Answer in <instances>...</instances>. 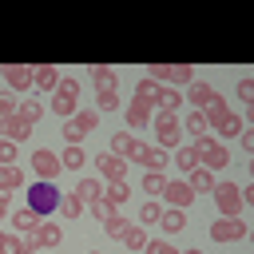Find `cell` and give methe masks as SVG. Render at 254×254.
<instances>
[{
  "instance_id": "obj_44",
  "label": "cell",
  "mask_w": 254,
  "mask_h": 254,
  "mask_svg": "<svg viewBox=\"0 0 254 254\" xmlns=\"http://www.w3.org/2000/svg\"><path fill=\"white\" fill-rule=\"evenodd\" d=\"M20 246H24V238H16V234L4 238V254H20Z\"/></svg>"
},
{
  "instance_id": "obj_9",
  "label": "cell",
  "mask_w": 254,
  "mask_h": 254,
  "mask_svg": "<svg viewBox=\"0 0 254 254\" xmlns=\"http://www.w3.org/2000/svg\"><path fill=\"white\" fill-rule=\"evenodd\" d=\"M159 198H167L175 210H187V206L194 202V190H190V183H187V179H179V183H167Z\"/></svg>"
},
{
  "instance_id": "obj_30",
  "label": "cell",
  "mask_w": 254,
  "mask_h": 254,
  "mask_svg": "<svg viewBox=\"0 0 254 254\" xmlns=\"http://www.w3.org/2000/svg\"><path fill=\"white\" fill-rule=\"evenodd\" d=\"M60 206H64V214H67V218H79V214L87 210V202H83V198H79L75 190H67V194L60 198Z\"/></svg>"
},
{
  "instance_id": "obj_19",
  "label": "cell",
  "mask_w": 254,
  "mask_h": 254,
  "mask_svg": "<svg viewBox=\"0 0 254 254\" xmlns=\"http://www.w3.org/2000/svg\"><path fill=\"white\" fill-rule=\"evenodd\" d=\"M20 187H24V171L16 163H0V190L8 194V190H20Z\"/></svg>"
},
{
  "instance_id": "obj_32",
  "label": "cell",
  "mask_w": 254,
  "mask_h": 254,
  "mask_svg": "<svg viewBox=\"0 0 254 254\" xmlns=\"http://www.w3.org/2000/svg\"><path fill=\"white\" fill-rule=\"evenodd\" d=\"M183 127L190 131V143H194V139H202V135H206V119H202V111H190Z\"/></svg>"
},
{
  "instance_id": "obj_16",
  "label": "cell",
  "mask_w": 254,
  "mask_h": 254,
  "mask_svg": "<svg viewBox=\"0 0 254 254\" xmlns=\"http://www.w3.org/2000/svg\"><path fill=\"white\" fill-rule=\"evenodd\" d=\"M0 131L8 135V143H24V139L32 135V127H28L20 115H8V119H0Z\"/></svg>"
},
{
  "instance_id": "obj_22",
  "label": "cell",
  "mask_w": 254,
  "mask_h": 254,
  "mask_svg": "<svg viewBox=\"0 0 254 254\" xmlns=\"http://www.w3.org/2000/svg\"><path fill=\"white\" fill-rule=\"evenodd\" d=\"M91 79H95L99 91H115V71L107 64H91Z\"/></svg>"
},
{
  "instance_id": "obj_35",
  "label": "cell",
  "mask_w": 254,
  "mask_h": 254,
  "mask_svg": "<svg viewBox=\"0 0 254 254\" xmlns=\"http://www.w3.org/2000/svg\"><path fill=\"white\" fill-rule=\"evenodd\" d=\"M83 163H87V155H83L79 147H67V151H64V159H60V167H67V171H79Z\"/></svg>"
},
{
  "instance_id": "obj_51",
  "label": "cell",
  "mask_w": 254,
  "mask_h": 254,
  "mask_svg": "<svg viewBox=\"0 0 254 254\" xmlns=\"http://www.w3.org/2000/svg\"><path fill=\"white\" fill-rule=\"evenodd\" d=\"M0 147H4V139H0Z\"/></svg>"
},
{
  "instance_id": "obj_33",
  "label": "cell",
  "mask_w": 254,
  "mask_h": 254,
  "mask_svg": "<svg viewBox=\"0 0 254 254\" xmlns=\"http://www.w3.org/2000/svg\"><path fill=\"white\" fill-rule=\"evenodd\" d=\"M163 187H167V175L163 171H147L143 175V190L147 194H163Z\"/></svg>"
},
{
  "instance_id": "obj_50",
  "label": "cell",
  "mask_w": 254,
  "mask_h": 254,
  "mask_svg": "<svg viewBox=\"0 0 254 254\" xmlns=\"http://www.w3.org/2000/svg\"><path fill=\"white\" fill-rule=\"evenodd\" d=\"M179 254H202V250H179Z\"/></svg>"
},
{
  "instance_id": "obj_45",
  "label": "cell",
  "mask_w": 254,
  "mask_h": 254,
  "mask_svg": "<svg viewBox=\"0 0 254 254\" xmlns=\"http://www.w3.org/2000/svg\"><path fill=\"white\" fill-rule=\"evenodd\" d=\"M12 159H16V143L4 139V147H0V163H12Z\"/></svg>"
},
{
  "instance_id": "obj_3",
  "label": "cell",
  "mask_w": 254,
  "mask_h": 254,
  "mask_svg": "<svg viewBox=\"0 0 254 254\" xmlns=\"http://www.w3.org/2000/svg\"><path fill=\"white\" fill-rule=\"evenodd\" d=\"M214 206L222 218H242V206H246L242 187L238 183H214Z\"/></svg>"
},
{
  "instance_id": "obj_1",
  "label": "cell",
  "mask_w": 254,
  "mask_h": 254,
  "mask_svg": "<svg viewBox=\"0 0 254 254\" xmlns=\"http://www.w3.org/2000/svg\"><path fill=\"white\" fill-rule=\"evenodd\" d=\"M151 127H155V139H159L155 147H163V151L167 147H183V123L171 111H155L151 115Z\"/></svg>"
},
{
  "instance_id": "obj_36",
  "label": "cell",
  "mask_w": 254,
  "mask_h": 254,
  "mask_svg": "<svg viewBox=\"0 0 254 254\" xmlns=\"http://www.w3.org/2000/svg\"><path fill=\"white\" fill-rule=\"evenodd\" d=\"M103 198H107V202H115V206H119V202H127V183H107V187H103Z\"/></svg>"
},
{
  "instance_id": "obj_7",
  "label": "cell",
  "mask_w": 254,
  "mask_h": 254,
  "mask_svg": "<svg viewBox=\"0 0 254 254\" xmlns=\"http://www.w3.org/2000/svg\"><path fill=\"white\" fill-rule=\"evenodd\" d=\"M246 234H250V226L242 218H222L218 214V222H210V238L214 242H242Z\"/></svg>"
},
{
  "instance_id": "obj_37",
  "label": "cell",
  "mask_w": 254,
  "mask_h": 254,
  "mask_svg": "<svg viewBox=\"0 0 254 254\" xmlns=\"http://www.w3.org/2000/svg\"><path fill=\"white\" fill-rule=\"evenodd\" d=\"M119 107V91H99L95 95V111H115Z\"/></svg>"
},
{
  "instance_id": "obj_8",
  "label": "cell",
  "mask_w": 254,
  "mask_h": 254,
  "mask_svg": "<svg viewBox=\"0 0 254 254\" xmlns=\"http://www.w3.org/2000/svg\"><path fill=\"white\" fill-rule=\"evenodd\" d=\"M95 171H99V179L103 183H127V159H119V155H99V163H95Z\"/></svg>"
},
{
  "instance_id": "obj_5",
  "label": "cell",
  "mask_w": 254,
  "mask_h": 254,
  "mask_svg": "<svg viewBox=\"0 0 254 254\" xmlns=\"http://www.w3.org/2000/svg\"><path fill=\"white\" fill-rule=\"evenodd\" d=\"M147 79L167 83V87H179V83H194V67L190 64H151Z\"/></svg>"
},
{
  "instance_id": "obj_49",
  "label": "cell",
  "mask_w": 254,
  "mask_h": 254,
  "mask_svg": "<svg viewBox=\"0 0 254 254\" xmlns=\"http://www.w3.org/2000/svg\"><path fill=\"white\" fill-rule=\"evenodd\" d=\"M4 238H8V234H0V254H4Z\"/></svg>"
},
{
  "instance_id": "obj_29",
  "label": "cell",
  "mask_w": 254,
  "mask_h": 254,
  "mask_svg": "<svg viewBox=\"0 0 254 254\" xmlns=\"http://www.w3.org/2000/svg\"><path fill=\"white\" fill-rule=\"evenodd\" d=\"M75 194H79L83 202H91V198H99V194H103V179H79V187H75Z\"/></svg>"
},
{
  "instance_id": "obj_28",
  "label": "cell",
  "mask_w": 254,
  "mask_h": 254,
  "mask_svg": "<svg viewBox=\"0 0 254 254\" xmlns=\"http://www.w3.org/2000/svg\"><path fill=\"white\" fill-rule=\"evenodd\" d=\"M159 226H163L167 234H175V230H183V226H187V214L171 206V210H163V214H159Z\"/></svg>"
},
{
  "instance_id": "obj_24",
  "label": "cell",
  "mask_w": 254,
  "mask_h": 254,
  "mask_svg": "<svg viewBox=\"0 0 254 254\" xmlns=\"http://www.w3.org/2000/svg\"><path fill=\"white\" fill-rule=\"evenodd\" d=\"M175 167H179L183 175H190V171L198 167V151H194L190 143H187V147H179V151H175Z\"/></svg>"
},
{
  "instance_id": "obj_27",
  "label": "cell",
  "mask_w": 254,
  "mask_h": 254,
  "mask_svg": "<svg viewBox=\"0 0 254 254\" xmlns=\"http://www.w3.org/2000/svg\"><path fill=\"white\" fill-rule=\"evenodd\" d=\"M187 183H190V190H214V175H210L206 167H194V171L187 175Z\"/></svg>"
},
{
  "instance_id": "obj_52",
  "label": "cell",
  "mask_w": 254,
  "mask_h": 254,
  "mask_svg": "<svg viewBox=\"0 0 254 254\" xmlns=\"http://www.w3.org/2000/svg\"><path fill=\"white\" fill-rule=\"evenodd\" d=\"M91 254H99V250H91Z\"/></svg>"
},
{
  "instance_id": "obj_38",
  "label": "cell",
  "mask_w": 254,
  "mask_h": 254,
  "mask_svg": "<svg viewBox=\"0 0 254 254\" xmlns=\"http://www.w3.org/2000/svg\"><path fill=\"white\" fill-rule=\"evenodd\" d=\"M103 230H107L111 238H119V242H123V234H127V218H119V214H115V218H107V222H103Z\"/></svg>"
},
{
  "instance_id": "obj_48",
  "label": "cell",
  "mask_w": 254,
  "mask_h": 254,
  "mask_svg": "<svg viewBox=\"0 0 254 254\" xmlns=\"http://www.w3.org/2000/svg\"><path fill=\"white\" fill-rule=\"evenodd\" d=\"M20 254H36V250H32V246H20Z\"/></svg>"
},
{
  "instance_id": "obj_18",
  "label": "cell",
  "mask_w": 254,
  "mask_h": 254,
  "mask_svg": "<svg viewBox=\"0 0 254 254\" xmlns=\"http://www.w3.org/2000/svg\"><path fill=\"white\" fill-rule=\"evenodd\" d=\"M8 218H12V226H16L20 234H36V230H40V222H44V218H40L36 210H28V206H24V210H16V214H8Z\"/></svg>"
},
{
  "instance_id": "obj_10",
  "label": "cell",
  "mask_w": 254,
  "mask_h": 254,
  "mask_svg": "<svg viewBox=\"0 0 254 254\" xmlns=\"http://www.w3.org/2000/svg\"><path fill=\"white\" fill-rule=\"evenodd\" d=\"M131 159H135V163H143L147 171H163V167L171 163V159H167V151H163V147H151V143H139Z\"/></svg>"
},
{
  "instance_id": "obj_39",
  "label": "cell",
  "mask_w": 254,
  "mask_h": 254,
  "mask_svg": "<svg viewBox=\"0 0 254 254\" xmlns=\"http://www.w3.org/2000/svg\"><path fill=\"white\" fill-rule=\"evenodd\" d=\"M218 131H222V139H230V135H238V131H242V119H238V115L230 111V115L222 119V127H218Z\"/></svg>"
},
{
  "instance_id": "obj_6",
  "label": "cell",
  "mask_w": 254,
  "mask_h": 254,
  "mask_svg": "<svg viewBox=\"0 0 254 254\" xmlns=\"http://www.w3.org/2000/svg\"><path fill=\"white\" fill-rule=\"evenodd\" d=\"M75 95H79V83H75L71 75H64V79L56 83V91H52V111H56L60 119H71V115H75Z\"/></svg>"
},
{
  "instance_id": "obj_47",
  "label": "cell",
  "mask_w": 254,
  "mask_h": 254,
  "mask_svg": "<svg viewBox=\"0 0 254 254\" xmlns=\"http://www.w3.org/2000/svg\"><path fill=\"white\" fill-rule=\"evenodd\" d=\"M8 214H12V210H8V194L0 190V218H8Z\"/></svg>"
},
{
  "instance_id": "obj_23",
  "label": "cell",
  "mask_w": 254,
  "mask_h": 254,
  "mask_svg": "<svg viewBox=\"0 0 254 254\" xmlns=\"http://www.w3.org/2000/svg\"><path fill=\"white\" fill-rule=\"evenodd\" d=\"M226 115H230V107L222 103V95H218L210 107H202V119H206V127H222V119H226Z\"/></svg>"
},
{
  "instance_id": "obj_46",
  "label": "cell",
  "mask_w": 254,
  "mask_h": 254,
  "mask_svg": "<svg viewBox=\"0 0 254 254\" xmlns=\"http://www.w3.org/2000/svg\"><path fill=\"white\" fill-rule=\"evenodd\" d=\"M238 139H242V151H254V131H246V127H242V131H238Z\"/></svg>"
},
{
  "instance_id": "obj_42",
  "label": "cell",
  "mask_w": 254,
  "mask_h": 254,
  "mask_svg": "<svg viewBox=\"0 0 254 254\" xmlns=\"http://www.w3.org/2000/svg\"><path fill=\"white\" fill-rule=\"evenodd\" d=\"M143 250H147V254H179V250H175L171 242H163V238H155V242H147Z\"/></svg>"
},
{
  "instance_id": "obj_31",
  "label": "cell",
  "mask_w": 254,
  "mask_h": 254,
  "mask_svg": "<svg viewBox=\"0 0 254 254\" xmlns=\"http://www.w3.org/2000/svg\"><path fill=\"white\" fill-rule=\"evenodd\" d=\"M87 210H91V214H95V218H103V222H107V218H115V214H119V206H115V202H107V198H103V194H99V198H91V202H87Z\"/></svg>"
},
{
  "instance_id": "obj_40",
  "label": "cell",
  "mask_w": 254,
  "mask_h": 254,
  "mask_svg": "<svg viewBox=\"0 0 254 254\" xmlns=\"http://www.w3.org/2000/svg\"><path fill=\"white\" fill-rule=\"evenodd\" d=\"M159 214H163L159 202H143V206H139V222H159Z\"/></svg>"
},
{
  "instance_id": "obj_25",
  "label": "cell",
  "mask_w": 254,
  "mask_h": 254,
  "mask_svg": "<svg viewBox=\"0 0 254 254\" xmlns=\"http://www.w3.org/2000/svg\"><path fill=\"white\" fill-rule=\"evenodd\" d=\"M16 115L28 123V127H36L40 123V115H44V107L36 103V99H20V107H16Z\"/></svg>"
},
{
  "instance_id": "obj_26",
  "label": "cell",
  "mask_w": 254,
  "mask_h": 254,
  "mask_svg": "<svg viewBox=\"0 0 254 254\" xmlns=\"http://www.w3.org/2000/svg\"><path fill=\"white\" fill-rule=\"evenodd\" d=\"M71 123L87 135V131H95V127H99V111H95V107H83V111H75V115H71Z\"/></svg>"
},
{
  "instance_id": "obj_13",
  "label": "cell",
  "mask_w": 254,
  "mask_h": 254,
  "mask_svg": "<svg viewBox=\"0 0 254 254\" xmlns=\"http://www.w3.org/2000/svg\"><path fill=\"white\" fill-rule=\"evenodd\" d=\"M179 103H183V91L179 87H167V83H155V111H179Z\"/></svg>"
},
{
  "instance_id": "obj_41",
  "label": "cell",
  "mask_w": 254,
  "mask_h": 254,
  "mask_svg": "<svg viewBox=\"0 0 254 254\" xmlns=\"http://www.w3.org/2000/svg\"><path fill=\"white\" fill-rule=\"evenodd\" d=\"M16 95H8V91H0V119H8V115H16Z\"/></svg>"
},
{
  "instance_id": "obj_14",
  "label": "cell",
  "mask_w": 254,
  "mask_h": 254,
  "mask_svg": "<svg viewBox=\"0 0 254 254\" xmlns=\"http://www.w3.org/2000/svg\"><path fill=\"white\" fill-rule=\"evenodd\" d=\"M151 115H155V107H151L147 99H131V103H127V127H147Z\"/></svg>"
},
{
  "instance_id": "obj_20",
  "label": "cell",
  "mask_w": 254,
  "mask_h": 254,
  "mask_svg": "<svg viewBox=\"0 0 254 254\" xmlns=\"http://www.w3.org/2000/svg\"><path fill=\"white\" fill-rule=\"evenodd\" d=\"M214 99H218V91H214L210 83H202V79L190 83V103H194V107H210Z\"/></svg>"
},
{
  "instance_id": "obj_43",
  "label": "cell",
  "mask_w": 254,
  "mask_h": 254,
  "mask_svg": "<svg viewBox=\"0 0 254 254\" xmlns=\"http://www.w3.org/2000/svg\"><path fill=\"white\" fill-rule=\"evenodd\" d=\"M238 99H246V103L254 99V83L250 79H238Z\"/></svg>"
},
{
  "instance_id": "obj_4",
  "label": "cell",
  "mask_w": 254,
  "mask_h": 254,
  "mask_svg": "<svg viewBox=\"0 0 254 254\" xmlns=\"http://www.w3.org/2000/svg\"><path fill=\"white\" fill-rule=\"evenodd\" d=\"M190 147L198 151V167H206L210 175H214L218 167H226V163H230V151H226V147H222L218 139H210V135H202V139H194Z\"/></svg>"
},
{
  "instance_id": "obj_2",
  "label": "cell",
  "mask_w": 254,
  "mask_h": 254,
  "mask_svg": "<svg viewBox=\"0 0 254 254\" xmlns=\"http://www.w3.org/2000/svg\"><path fill=\"white\" fill-rule=\"evenodd\" d=\"M60 198H64V194H60L52 183L40 179V183H32V190H28V210H36L40 218H48V214L60 210Z\"/></svg>"
},
{
  "instance_id": "obj_17",
  "label": "cell",
  "mask_w": 254,
  "mask_h": 254,
  "mask_svg": "<svg viewBox=\"0 0 254 254\" xmlns=\"http://www.w3.org/2000/svg\"><path fill=\"white\" fill-rule=\"evenodd\" d=\"M135 147H139V139H135L131 131H115V135H111V155L131 159V155H135Z\"/></svg>"
},
{
  "instance_id": "obj_15",
  "label": "cell",
  "mask_w": 254,
  "mask_h": 254,
  "mask_svg": "<svg viewBox=\"0 0 254 254\" xmlns=\"http://www.w3.org/2000/svg\"><path fill=\"white\" fill-rule=\"evenodd\" d=\"M32 83H36L40 91H56V83H60V71H56L52 64H36V67H32Z\"/></svg>"
},
{
  "instance_id": "obj_11",
  "label": "cell",
  "mask_w": 254,
  "mask_h": 254,
  "mask_svg": "<svg viewBox=\"0 0 254 254\" xmlns=\"http://www.w3.org/2000/svg\"><path fill=\"white\" fill-rule=\"evenodd\" d=\"M32 167H36V175H40L44 183H52V179L64 171V167H60V155H52V151H44V147L32 155Z\"/></svg>"
},
{
  "instance_id": "obj_12",
  "label": "cell",
  "mask_w": 254,
  "mask_h": 254,
  "mask_svg": "<svg viewBox=\"0 0 254 254\" xmlns=\"http://www.w3.org/2000/svg\"><path fill=\"white\" fill-rule=\"evenodd\" d=\"M0 71H4V79H8L12 91H28L32 87V67L28 64H4Z\"/></svg>"
},
{
  "instance_id": "obj_21",
  "label": "cell",
  "mask_w": 254,
  "mask_h": 254,
  "mask_svg": "<svg viewBox=\"0 0 254 254\" xmlns=\"http://www.w3.org/2000/svg\"><path fill=\"white\" fill-rule=\"evenodd\" d=\"M60 238H64L60 222H40V230H36V250H40V246H60Z\"/></svg>"
},
{
  "instance_id": "obj_34",
  "label": "cell",
  "mask_w": 254,
  "mask_h": 254,
  "mask_svg": "<svg viewBox=\"0 0 254 254\" xmlns=\"http://www.w3.org/2000/svg\"><path fill=\"white\" fill-rule=\"evenodd\" d=\"M123 242H127V250H143V246H147L151 238H147V230H143V226H127Z\"/></svg>"
}]
</instances>
